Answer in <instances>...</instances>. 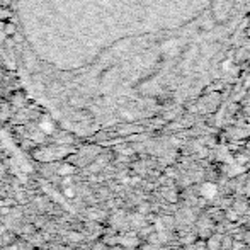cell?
Returning <instances> with one entry per match:
<instances>
[{
	"label": "cell",
	"instance_id": "6da1fadb",
	"mask_svg": "<svg viewBox=\"0 0 250 250\" xmlns=\"http://www.w3.org/2000/svg\"><path fill=\"white\" fill-rule=\"evenodd\" d=\"M221 240L223 238L220 235H211L209 238H206V250H221Z\"/></svg>",
	"mask_w": 250,
	"mask_h": 250
},
{
	"label": "cell",
	"instance_id": "7a4b0ae2",
	"mask_svg": "<svg viewBox=\"0 0 250 250\" xmlns=\"http://www.w3.org/2000/svg\"><path fill=\"white\" fill-rule=\"evenodd\" d=\"M231 247H235V240L231 237H225L221 240V250H230Z\"/></svg>",
	"mask_w": 250,
	"mask_h": 250
},
{
	"label": "cell",
	"instance_id": "3957f363",
	"mask_svg": "<svg viewBox=\"0 0 250 250\" xmlns=\"http://www.w3.org/2000/svg\"><path fill=\"white\" fill-rule=\"evenodd\" d=\"M70 170H72V168H70V167H63L62 170H60V174H62V175H68V174H72V172H70Z\"/></svg>",
	"mask_w": 250,
	"mask_h": 250
},
{
	"label": "cell",
	"instance_id": "277c9868",
	"mask_svg": "<svg viewBox=\"0 0 250 250\" xmlns=\"http://www.w3.org/2000/svg\"><path fill=\"white\" fill-rule=\"evenodd\" d=\"M65 194H66V196H70V198H72V196H73V191H72V189H65Z\"/></svg>",
	"mask_w": 250,
	"mask_h": 250
}]
</instances>
